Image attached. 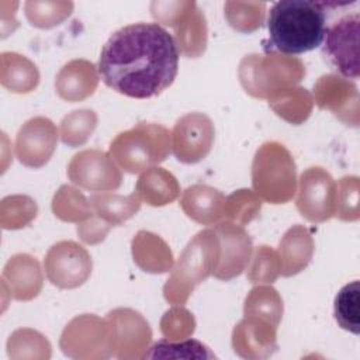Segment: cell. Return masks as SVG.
<instances>
[{
    "label": "cell",
    "instance_id": "obj_1",
    "mask_svg": "<svg viewBox=\"0 0 360 360\" xmlns=\"http://www.w3.org/2000/svg\"><path fill=\"white\" fill-rule=\"evenodd\" d=\"M174 38L156 22H135L110 35L98 58V75L105 86L132 98L159 96L179 70Z\"/></svg>",
    "mask_w": 360,
    "mask_h": 360
},
{
    "label": "cell",
    "instance_id": "obj_2",
    "mask_svg": "<svg viewBox=\"0 0 360 360\" xmlns=\"http://www.w3.org/2000/svg\"><path fill=\"white\" fill-rule=\"evenodd\" d=\"M328 10L325 1L281 0L269 11V38L264 51L300 55L318 48L325 37Z\"/></svg>",
    "mask_w": 360,
    "mask_h": 360
},
{
    "label": "cell",
    "instance_id": "obj_3",
    "mask_svg": "<svg viewBox=\"0 0 360 360\" xmlns=\"http://www.w3.org/2000/svg\"><path fill=\"white\" fill-rule=\"evenodd\" d=\"M219 256L221 243L215 231H200L183 249L163 285L165 300L173 305L186 304L194 288L214 273Z\"/></svg>",
    "mask_w": 360,
    "mask_h": 360
},
{
    "label": "cell",
    "instance_id": "obj_4",
    "mask_svg": "<svg viewBox=\"0 0 360 360\" xmlns=\"http://www.w3.org/2000/svg\"><path fill=\"white\" fill-rule=\"evenodd\" d=\"M170 149L172 132L166 127L139 122L112 139L110 155L121 169L135 174L166 160Z\"/></svg>",
    "mask_w": 360,
    "mask_h": 360
},
{
    "label": "cell",
    "instance_id": "obj_5",
    "mask_svg": "<svg viewBox=\"0 0 360 360\" xmlns=\"http://www.w3.org/2000/svg\"><path fill=\"white\" fill-rule=\"evenodd\" d=\"M252 186L256 195L270 204H285L297 191L295 162L278 142H264L252 162Z\"/></svg>",
    "mask_w": 360,
    "mask_h": 360
},
{
    "label": "cell",
    "instance_id": "obj_6",
    "mask_svg": "<svg viewBox=\"0 0 360 360\" xmlns=\"http://www.w3.org/2000/svg\"><path fill=\"white\" fill-rule=\"evenodd\" d=\"M304 76L305 68L300 59L277 53L248 55L239 65L240 84L256 98H269L281 90L294 87Z\"/></svg>",
    "mask_w": 360,
    "mask_h": 360
},
{
    "label": "cell",
    "instance_id": "obj_7",
    "mask_svg": "<svg viewBox=\"0 0 360 360\" xmlns=\"http://www.w3.org/2000/svg\"><path fill=\"white\" fill-rule=\"evenodd\" d=\"M152 15L176 30V45L187 58L200 56L207 46V24L194 1L152 3Z\"/></svg>",
    "mask_w": 360,
    "mask_h": 360
},
{
    "label": "cell",
    "instance_id": "obj_8",
    "mask_svg": "<svg viewBox=\"0 0 360 360\" xmlns=\"http://www.w3.org/2000/svg\"><path fill=\"white\" fill-rule=\"evenodd\" d=\"M60 349L73 359H107L112 356L108 321L96 315H80L72 319L62 332Z\"/></svg>",
    "mask_w": 360,
    "mask_h": 360
},
{
    "label": "cell",
    "instance_id": "obj_9",
    "mask_svg": "<svg viewBox=\"0 0 360 360\" xmlns=\"http://www.w3.org/2000/svg\"><path fill=\"white\" fill-rule=\"evenodd\" d=\"M360 14H345L326 25L322 53L329 65L345 79L359 77Z\"/></svg>",
    "mask_w": 360,
    "mask_h": 360
},
{
    "label": "cell",
    "instance_id": "obj_10",
    "mask_svg": "<svg viewBox=\"0 0 360 360\" xmlns=\"http://www.w3.org/2000/svg\"><path fill=\"white\" fill-rule=\"evenodd\" d=\"M295 205L301 217L312 224H321L335 217L336 181L319 166L308 167L298 180Z\"/></svg>",
    "mask_w": 360,
    "mask_h": 360
},
{
    "label": "cell",
    "instance_id": "obj_11",
    "mask_svg": "<svg viewBox=\"0 0 360 360\" xmlns=\"http://www.w3.org/2000/svg\"><path fill=\"white\" fill-rule=\"evenodd\" d=\"M44 267L48 280L53 285L62 290H72L87 281L93 262L82 245L73 240H60L49 248Z\"/></svg>",
    "mask_w": 360,
    "mask_h": 360
},
{
    "label": "cell",
    "instance_id": "obj_12",
    "mask_svg": "<svg viewBox=\"0 0 360 360\" xmlns=\"http://www.w3.org/2000/svg\"><path fill=\"white\" fill-rule=\"evenodd\" d=\"M69 180L90 191L117 190L122 183L120 166L110 153L86 149L76 153L68 165Z\"/></svg>",
    "mask_w": 360,
    "mask_h": 360
},
{
    "label": "cell",
    "instance_id": "obj_13",
    "mask_svg": "<svg viewBox=\"0 0 360 360\" xmlns=\"http://www.w3.org/2000/svg\"><path fill=\"white\" fill-rule=\"evenodd\" d=\"M215 129L211 118L202 112H188L177 120L172 131V150L181 163H198L208 156Z\"/></svg>",
    "mask_w": 360,
    "mask_h": 360
},
{
    "label": "cell",
    "instance_id": "obj_14",
    "mask_svg": "<svg viewBox=\"0 0 360 360\" xmlns=\"http://www.w3.org/2000/svg\"><path fill=\"white\" fill-rule=\"evenodd\" d=\"M111 329L112 356L117 359H143L152 338L143 316L128 308L111 311L107 318Z\"/></svg>",
    "mask_w": 360,
    "mask_h": 360
},
{
    "label": "cell",
    "instance_id": "obj_15",
    "mask_svg": "<svg viewBox=\"0 0 360 360\" xmlns=\"http://www.w3.org/2000/svg\"><path fill=\"white\" fill-rule=\"evenodd\" d=\"M58 142L55 124L45 117L28 120L17 132L14 152L20 163L27 167L39 169L52 158Z\"/></svg>",
    "mask_w": 360,
    "mask_h": 360
},
{
    "label": "cell",
    "instance_id": "obj_16",
    "mask_svg": "<svg viewBox=\"0 0 360 360\" xmlns=\"http://www.w3.org/2000/svg\"><path fill=\"white\" fill-rule=\"evenodd\" d=\"M221 243V256L212 276L218 280H232L246 270L252 253V239L242 225L231 221L218 222L214 228Z\"/></svg>",
    "mask_w": 360,
    "mask_h": 360
},
{
    "label": "cell",
    "instance_id": "obj_17",
    "mask_svg": "<svg viewBox=\"0 0 360 360\" xmlns=\"http://www.w3.org/2000/svg\"><path fill=\"white\" fill-rule=\"evenodd\" d=\"M314 90L315 103L321 108L332 111L346 125H359V91L353 82L325 75L315 83Z\"/></svg>",
    "mask_w": 360,
    "mask_h": 360
},
{
    "label": "cell",
    "instance_id": "obj_18",
    "mask_svg": "<svg viewBox=\"0 0 360 360\" xmlns=\"http://www.w3.org/2000/svg\"><path fill=\"white\" fill-rule=\"evenodd\" d=\"M232 347L243 359H267L277 350V325L256 315H245L233 328Z\"/></svg>",
    "mask_w": 360,
    "mask_h": 360
},
{
    "label": "cell",
    "instance_id": "obj_19",
    "mask_svg": "<svg viewBox=\"0 0 360 360\" xmlns=\"http://www.w3.org/2000/svg\"><path fill=\"white\" fill-rule=\"evenodd\" d=\"M98 84V70L86 59L68 62L56 75L55 89L66 101H80L94 93Z\"/></svg>",
    "mask_w": 360,
    "mask_h": 360
},
{
    "label": "cell",
    "instance_id": "obj_20",
    "mask_svg": "<svg viewBox=\"0 0 360 360\" xmlns=\"http://www.w3.org/2000/svg\"><path fill=\"white\" fill-rule=\"evenodd\" d=\"M225 195L207 184H193L183 191L180 207L197 224L214 225L224 218Z\"/></svg>",
    "mask_w": 360,
    "mask_h": 360
},
{
    "label": "cell",
    "instance_id": "obj_21",
    "mask_svg": "<svg viewBox=\"0 0 360 360\" xmlns=\"http://www.w3.org/2000/svg\"><path fill=\"white\" fill-rule=\"evenodd\" d=\"M314 255V240L309 231L302 225L291 226L280 240L278 259L280 274L291 277L302 271Z\"/></svg>",
    "mask_w": 360,
    "mask_h": 360
},
{
    "label": "cell",
    "instance_id": "obj_22",
    "mask_svg": "<svg viewBox=\"0 0 360 360\" xmlns=\"http://www.w3.org/2000/svg\"><path fill=\"white\" fill-rule=\"evenodd\" d=\"M3 277L10 280L11 295L18 301H30L35 298L44 283L38 260L25 253L15 255L8 260Z\"/></svg>",
    "mask_w": 360,
    "mask_h": 360
},
{
    "label": "cell",
    "instance_id": "obj_23",
    "mask_svg": "<svg viewBox=\"0 0 360 360\" xmlns=\"http://www.w3.org/2000/svg\"><path fill=\"white\" fill-rule=\"evenodd\" d=\"M135 191L141 200L152 207H162L173 202L180 194L177 179L163 167H149L143 170L136 181Z\"/></svg>",
    "mask_w": 360,
    "mask_h": 360
},
{
    "label": "cell",
    "instance_id": "obj_24",
    "mask_svg": "<svg viewBox=\"0 0 360 360\" xmlns=\"http://www.w3.org/2000/svg\"><path fill=\"white\" fill-rule=\"evenodd\" d=\"M89 202L94 215H97L111 226H117L132 218L139 211L142 200L136 191L131 193L129 195L97 191L90 195Z\"/></svg>",
    "mask_w": 360,
    "mask_h": 360
},
{
    "label": "cell",
    "instance_id": "obj_25",
    "mask_svg": "<svg viewBox=\"0 0 360 360\" xmlns=\"http://www.w3.org/2000/svg\"><path fill=\"white\" fill-rule=\"evenodd\" d=\"M132 255L135 263L149 273H165L173 266V255L158 235L141 231L132 240Z\"/></svg>",
    "mask_w": 360,
    "mask_h": 360
},
{
    "label": "cell",
    "instance_id": "obj_26",
    "mask_svg": "<svg viewBox=\"0 0 360 360\" xmlns=\"http://www.w3.org/2000/svg\"><path fill=\"white\" fill-rule=\"evenodd\" d=\"M267 100L278 117L295 125L304 122L309 117L314 105L311 93L302 87H290L281 90Z\"/></svg>",
    "mask_w": 360,
    "mask_h": 360
},
{
    "label": "cell",
    "instance_id": "obj_27",
    "mask_svg": "<svg viewBox=\"0 0 360 360\" xmlns=\"http://www.w3.org/2000/svg\"><path fill=\"white\" fill-rule=\"evenodd\" d=\"M10 63L11 70L1 69V83L14 93H28L34 90L39 82L37 66L22 55L14 52L1 53Z\"/></svg>",
    "mask_w": 360,
    "mask_h": 360
},
{
    "label": "cell",
    "instance_id": "obj_28",
    "mask_svg": "<svg viewBox=\"0 0 360 360\" xmlns=\"http://www.w3.org/2000/svg\"><path fill=\"white\" fill-rule=\"evenodd\" d=\"M55 217L65 222H83L94 215L89 200L75 187L62 186L52 200Z\"/></svg>",
    "mask_w": 360,
    "mask_h": 360
},
{
    "label": "cell",
    "instance_id": "obj_29",
    "mask_svg": "<svg viewBox=\"0 0 360 360\" xmlns=\"http://www.w3.org/2000/svg\"><path fill=\"white\" fill-rule=\"evenodd\" d=\"M143 359H215V354L195 339H162L149 347Z\"/></svg>",
    "mask_w": 360,
    "mask_h": 360
},
{
    "label": "cell",
    "instance_id": "obj_30",
    "mask_svg": "<svg viewBox=\"0 0 360 360\" xmlns=\"http://www.w3.org/2000/svg\"><path fill=\"white\" fill-rule=\"evenodd\" d=\"M243 314L264 318L278 326L283 316V300L270 285L255 287L245 300Z\"/></svg>",
    "mask_w": 360,
    "mask_h": 360
},
{
    "label": "cell",
    "instance_id": "obj_31",
    "mask_svg": "<svg viewBox=\"0 0 360 360\" xmlns=\"http://www.w3.org/2000/svg\"><path fill=\"white\" fill-rule=\"evenodd\" d=\"M360 284L357 280L343 285L335 298V319L338 325L354 335L360 332Z\"/></svg>",
    "mask_w": 360,
    "mask_h": 360
},
{
    "label": "cell",
    "instance_id": "obj_32",
    "mask_svg": "<svg viewBox=\"0 0 360 360\" xmlns=\"http://www.w3.org/2000/svg\"><path fill=\"white\" fill-rule=\"evenodd\" d=\"M97 127V114L93 110H76L68 114L59 127L60 141L70 146L77 148L86 143Z\"/></svg>",
    "mask_w": 360,
    "mask_h": 360
},
{
    "label": "cell",
    "instance_id": "obj_33",
    "mask_svg": "<svg viewBox=\"0 0 360 360\" xmlns=\"http://www.w3.org/2000/svg\"><path fill=\"white\" fill-rule=\"evenodd\" d=\"M262 202L256 193L242 188L225 197L224 217L238 225H246L255 219L260 211Z\"/></svg>",
    "mask_w": 360,
    "mask_h": 360
},
{
    "label": "cell",
    "instance_id": "obj_34",
    "mask_svg": "<svg viewBox=\"0 0 360 360\" xmlns=\"http://www.w3.org/2000/svg\"><path fill=\"white\" fill-rule=\"evenodd\" d=\"M264 3L226 1L225 17L232 28L239 32H252L262 27L264 20Z\"/></svg>",
    "mask_w": 360,
    "mask_h": 360
},
{
    "label": "cell",
    "instance_id": "obj_35",
    "mask_svg": "<svg viewBox=\"0 0 360 360\" xmlns=\"http://www.w3.org/2000/svg\"><path fill=\"white\" fill-rule=\"evenodd\" d=\"M73 3L70 1H27L25 15L31 25L38 28H52L70 15Z\"/></svg>",
    "mask_w": 360,
    "mask_h": 360
},
{
    "label": "cell",
    "instance_id": "obj_36",
    "mask_svg": "<svg viewBox=\"0 0 360 360\" xmlns=\"http://www.w3.org/2000/svg\"><path fill=\"white\" fill-rule=\"evenodd\" d=\"M359 190L357 176H345L336 183V218L346 222L359 219Z\"/></svg>",
    "mask_w": 360,
    "mask_h": 360
},
{
    "label": "cell",
    "instance_id": "obj_37",
    "mask_svg": "<svg viewBox=\"0 0 360 360\" xmlns=\"http://www.w3.org/2000/svg\"><path fill=\"white\" fill-rule=\"evenodd\" d=\"M248 264V278L250 283L271 284L280 274L278 253L269 246L256 248L253 257Z\"/></svg>",
    "mask_w": 360,
    "mask_h": 360
},
{
    "label": "cell",
    "instance_id": "obj_38",
    "mask_svg": "<svg viewBox=\"0 0 360 360\" xmlns=\"http://www.w3.org/2000/svg\"><path fill=\"white\" fill-rule=\"evenodd\" d=\"M162 333L169 340H181L194 332V318L184 308H172L162 319Z\"/></svg>",
    "mask_w": 360,
    "mask_h": 360
},
{
    "label": "cell",
    "instance_id": "obj_39",
    "mask_svg": "<svg viewBox=\"0 0 360 360\" xmlns=\"http://www.w3.org/2000/svg\"><path fill=\"white\" fill-rule=\"evenodd\" d=\"M111 229V225L98 218L97 215H93L91 218L83 221L80 225H77V233L80 239L86 243L94 245L101 240H104L105 235Z\"/></svg>",
    "mask_w": 360,
    "mask_h": 360
}]
</instances>
